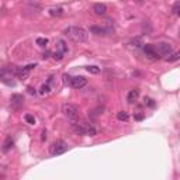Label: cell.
I'll return each instance as SVG.
<instances>
[{
  "mask_svg": "<svg viewBox=\"0 0 180 180\" xmlns=\"http://www.w3.org/2000/svg\"><path fill=\"white\" fill-rule=\"evenodd\" d=\"M49 92H51V87H49V84H48V83L42 84L41 89H39V93H41V94H48Z\"/></svg>",
  "mask_w": 180,
  "mask_h": 180,
  "instance_id": "obj_19",
  "label": "cell"
},
{
  "mask_svg": "<svg viewBox=\"0 0 180 180\" xmlns=\"http://www.w3.org/2000/svg\"><path fill=\"white\" fill-rule=\"evenodd\" d=\"M56 52L62 53V55H65V53L68 52V45L63 39H58V41H56Z\"/></svg>",
  "mask_w": 180,
  "mask_h": 180,
  "instance_id": "obj_11",
  "label": "cell"
},
{
  "mask_svg": "<svg viewBox=\"0 0 180 180\" xmlns=\"http://www.w3.org/2000/svg\"><path fill=\"white\" fill-rule=\"evenodd\" d=\"M8 73H14V70H8V69H6V68H0V79H2V80H4Z\"/></svg>",
  "mask_w": 180,
  "mask_h": 180,
  "instance_id": "obj_14",
  "label": "cell"
},
{
  "mask_svg": "<svg viewBox=\"0 0 180 180\" xmlns=\"http://www.w3.org/2000/svg\"><path fill=\"white\" fill-rule=\"evenodd\" d=\"M142 115H135V120H142Z\"/></svg>",
  "mask_w": 180,
  "mask_h": 180,
  "instance_id": "obj_27",
  "label": "cell"
},
{
  "mask_svg": "<svg viewBox=\"0 0 180 180\" xmlns=\"http://www.w3.org/2000/svg\"><path fill=\"white\" fill-rule=\"evenodd\" d=\"M72 128L76 134L79 135H86V137H94L97 134V129L92 125L90 122L83 120H78V121H73L72 122Z\"/></svg>",
  "mask_w": 180,
  "mask_h": 180,
  "instance_id": "obj_2",
  "label": "cell"
},
{
  "mask_svg": "<svg viewBox=\"0 0 180 180\" xmlns=\"http://www.w3.org/2000/svg\"><path fill=\"white\" fill-rule=\"evenodd\" d=\"M179 58H180L179 52H173L170 56H168V58H166V61H168V62H176V61H179Z\"/></svg>",
  "mask_w": 180,
  "mask_h": 180,
  "instance_id": "obj_18",
  "label": "cell"
},
{
  "mask_svg": "<svg viewBox=\"0 0 180 180\" xmlns=\"http://www.w3.org/2000/svg\"><path fill=\"white\" fill-rule=\"evenodd\" d=\"M143 101H145V104H148V106H151V107L155 106L153 100H152V98H149V97H145V98H143Z\"/></svg>",
  "mask_w": 180,
  "mask_h": 180,
  "instance_id": "obj_24",
  "label": "cell"
},
{
  "mask_svg": "<svg viewBox=\"0 0 180 180\" xmlns=\"http://www.w3.org/2000/svg\"><path fill=\"white\" fill-rule=\"evenodd\" d=\"M35 42H37V45H39V47H42V48L47 47V45H48V39H47V38H42V37L37 38Z\"/></svg>",
  "mask_w": 180,
  "mask_h": 180,
  "instance_id": "obj_20",
  "label": "cell"
},
{
  "mask_svg": "<svg viewBox=\"0 0 180 180\" xmlns=\"http://www.w3.org/2000/svg\"><path fill=\"white\" fill-rule=\"evenodd\" d=\"M153 47H155V49H156L159 58L160 56H166V58H168V56H170L172 53L174 52L172 44H169V42H159L158 45H153Z\"/></svg>",
  "mask_w": 180,
  "mask_h": 180,
  "instance_id": "obj_6",
  "label": "cell"
},
{
  "mask_svg": "<svg viewBox=\"0 0 180 180\" xmlns=\"http://www.w3.org/2000/svg\"><path fill=\"white\" fill-rule=\"evenodd\" d=\"M28 92H30L31 94H35V90H34L32 87H28Z\"/></svg>",
  "mask_w": 180,
  "mask_h": 180,
  "instance_id": "obj_26",
  "label": "cell"
},
{
  "mask_svg": "<svg viewBox=\"0 0 180 180\" xmlns=\"http://www.w3.org/2000/svg\"><path fill=\"white\" fill-rule=\"evenodd\" d=\"M62 112H63L65 117H66L68 120H70L72 122L73 121H78L79 115H80L79 107L75 106V104H72V103H65L63 106H62Z\"/></svg>",
  "mask_w": 180,
  "mask_h": 180,
  "instance_id": "obj_3",
  "label": "cell"
},
{
  "mask_svg": "<svg viewBox=\"0 0 180 180\" xmlns=\"http://www.w3.org/2000/svg\"><path fill=\"white\" fill-rule=\"evenodd\" d=\"M93 11L97 16H104L107 13V6L104 3H94L93 4Z\"/></svg>",
  "mask_w": 180,
  "mask_h": 180,
  "instance_id": "obj_9",
  "label": "cell"
},
{
  "mask_svg": "<svg viewBox=\"0 0 180 180\" xmlns=\"http://www.w3.org/2000/svg\"><path fill=\"white\" fill-rule=\"evenodd\" d=\"M24 120L27 121L28 124H30V125H34V124L37 122V120H35V117H34L32 114H25L24 115Z\"/></svg>",
  "mask_w": 180,
  "mask_h": 180,
  "instance_id": "obj_15",
  "label": "cell"
},
{
  "mask_svg": "<svg viewBox=\"0 0 180 180\" xmlns=\"http://www.w3.org/2000/svg\"><path fill=\"white\" fill-rule=\"evenodd\" d=\"M10 148H13V139H11L10 137L6 139V142H4V145H3V151H8Z\"/></svg>",
  "mask_w": 180,
  "mask_h": 180,
  "instance_id": "obj_16",
  "label": "cell"
},
{
  "mask_svg": "<svg viewBox=\"0 0 180 180\" xmlns=\"http://www.w3.org/2000/svg\"><path fill=\"white\" fill-rule=\"evenodd\" d=\"M63 34L75 42H84L89 38L87 31L83 27H79V25H69L63 30Z\"/></svg>",
  "mask_w": 180,
  "mask_h": 180,
  "instance_id": "obj_1",
  "label": "cell"
},
{
  "mask_svg": "<svg viewBox=\"0 0 180 180\" xmlns=\"http://www.w3.org/2000/svg\"><path fill=\"white\" fill-rule=\"evenodd\" d=\"M49 16H52V17H61V16H63V8L62 7H52V8H49Z\"/></svg>",
  "mask_w": 180,
  "mask_h": 180,
  "instance_id": "obj_12",
  "label": "cell"
},
{
  "mask_svg": "<svg viewBox=\"0 0 180 180\" xmlns=\"http://www.w3.org/2000/svg\"><path fill=\"white\" fill-rule=\"evenodd\" d=\"M138 96H139V90H138V89H132V90H129L128 96H127V101H128L129 104L135 103V101L138 100Z\"/></svg>",
  "mask_w": 180,
  "mask_h": 180,
  "instance_id": "obj_10",
  "label": "cell"
},
{
  "mask_svg": "<svg viewBox=\"0 0 180 180\" xmlns=\"http://www.w3.org/2000/svg\"><path fill=\"white\" fill-rule=\"evenodd\" d=\"M69 149V146H68V143L65 142V141L59 139V141H55V142L51 145V155L52 156H58V155H62L65 153V152Z\"/></svg>",
  "mask_w": 180,
  "mask_h": 180,
  "instance_id": "obj_5",
  "label": "cell"
},
{
  "mask_svg": "<svg viewBox=\"0 0 180 180\" xmlns=\"http://www.w3.org/2000/svg\"><path fill=\"white\" fill-rule=\"evenodd\" d=\"M179 10H180V2H176L173 4V7H172V13L174 16H179Z\"/></svg>",
  "mask_w": 180,
  "mask_h": 180,
  "instance_id": "obj_22",
  "label": "cell"
},
{
  "mask_svg": "<svg viewBox=\"0 0 180 180\" xmlns=\"http://www.w3.org/2000/svg\"><path fill=\"white\" fill-rule=\"evenodd\" d=\"M11 104H14V106H21L22 103H24V98H22V96L21 94H13L11 96Z\"/></svg>",
  "mask_w": 180,
  "mask_h": 180,
  "instance_id": "obj_13",
  "label": "cell"
},
{
  "mask_svg": "<svg viewBox=\"0 0 180 180\" xmlns=\"http://www.w3.org/2000/svg\"><path fill=\"white\" fill-rule=\"evenodd\" d=\"M41 139H42V141L47 139V131H42V137H41Z\"/></svg>",
  "mask_w": 180,
  "mask_h": 180,
  "instance_id": "obj_25",
  "label": "cell"
},
{
  "mask_svg": "<svg viewBox=\"0 0 180 180\" xmlns=\"http://www.w3.org/2000/svg\"><path fill=\"white\" fill-rule=\"evenodd\" d=\"M89 32L93 35H111L114 30L110 27H101V25H92L89 28Z\"/></svg>",
  "mask_w": 180,
  "mask_h": 180,
  "instance_id": "obj_7",
  "label": "cell"
},
{
  "mask_svg": "<svg viewBox=\"0 0 180 180\" xmlns=\"http://www.w3.org/2000/svg\"><path fill=\"white\" fill-rule=\"evenodd\" d=\"M86 70H87V72H90V73H94V75L100 73V68H98V66H94V65H92V66H87Z\"/></svg>",
  "mask_w": 180,
  "mask_h": 180,
  "instance_id": "obj_21",
  "label": "cell"
},
{
  "mask_svg": "<svg viewBox=\"0 0 180 180\" xmlns=\"http://www.w3.org/2000/svg\"><path fill=\"white\" fill-rule=\"evenodd\" d=\"M53 59H56V61H62V59H63V55L55 51V52H53Z\"/></svg>",
  "mask_w": 180,
  "mask_h": 180,
  "instance_id": "obj_23",
  "label": "cell"
},
{
  "mask_svg": "<svg viewBox=\"0 0 180 180\" xmlns=\"http://www.w3.org/2000/svg\"><path fill=\"white\" fill-rule=\"evenodd\" d=\"M117 118L120 121H128V112H125V111H120V112H117Z\"/></svg>",
  "mask_w": 180,
  "mask_h": 180,
  "instance_id": "obj_17",
  "label": "cell"
},
{
  "mask_svg": "<svg viewBox=\"0 0 180 180\" xmlns=\"http://www.w3.org/2000/svg\"><path fill=\"white\" fill-rule=\"evenodd\" d=\"M63 82L65 84H69L73 89H82L87 84V80L83 78V76H70V75H63Z\"/></svg>",
  "mask_w": 180,
  "mask_h": 180,
  "instance_id": "obj_4",
  "label": "cell"
},
{
  "mask_svg": "<svg viewBox=\"0 0 180 180\" xmlns=\"http://www.w3.org/2000/svg\"><path fill=\"white\" fill-rule=\"evenodd\" d=\"M143 52H145V55L148 56L149 59H153V61L159 59V55H158L156 49H155V47H153L152 44H146V45H143Z\"/></svg>",
  "mask_w": 180,
  "mask_h": 180,
  "instance_id": "obj_8",
  "label": "cell"
}]
</instances>
